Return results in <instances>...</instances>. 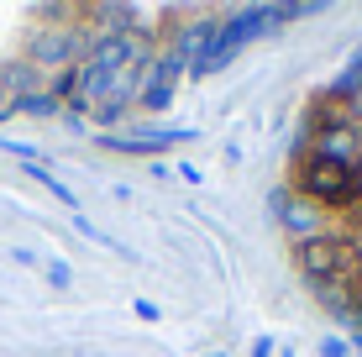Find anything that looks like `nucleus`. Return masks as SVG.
<instances>
[{
    "label": "nucleus",
    "mask_w": 362,
    "mask_h": 357,
    "mask_svg": "<svg viewBox=\"0 0 362 357\" xmlns=\"http://www.w3.org/2000/svg\"><path fill=\"white\" fill-rule=\"evenodd\" d=\"M284 226L320 305L362 326V58L310 100L294 131Z\"/></svg>",
    "instance_id": "obj_1"
}]
</instances>
